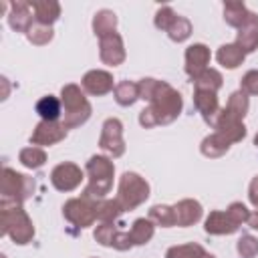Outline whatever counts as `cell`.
I'll return each mask as SVG.
<instances>
[{
  "instance_id": "15",
  "label": "cell",
  "mask_w": 258,
  "mask_h": 258,
  "mask_svg": "<svg viewBox=\"0 0 258 258\" xmlns=\"http://www.w3.org/2000/svg\"><path fill=\"white\" fill-rule=\"evenodd\" d=\"M236 44L244 50V52H252L258 48V16L254 12H250L248 20L238 28V38Z\"/></svg>"
},
{
  "instance_id": "2",
  "label": "cell",
  "mask_w": 258,
  "mask_h": 258,
  "mask_svg": "<svg viewBox=\"0 0 258 258\" xmlns=\"http://www.w3.org/2000/svg\"><path fill=\"white\" fill-rule=\"evenodd\" d=\"M0 224H2V234L10 236L16 244H28L34 236L32 220L18 202L12 200L0 202Z\"/></svg>"
},
{
  "instance_id": "40",
  "label": "cell",
  "mask_w": 258,
  "mask_h": 258,
  "mask_svg": "<svg viewBox=\"0 0 258 258\" xmlns=\"http://www.w3.org/2000/svg\"><path fill=\"white\" fill-rule=\"evenodd\" d=\"M240 91L246 95H258V71H248L242 77Z\"/></svg>"
},
{
  "instance_id": "39",
  "label": "cell",
  "mask_w": 258,
  "mask_h": 258,
  "mask_svg": "<svg viewBox=\"0 0 258 258\" xmlns=\"http://www.w3.org/2000/svg\"><path fill=\"white\" fill-rule=\"evenodd\" d=\"M175 16H177V14H175L169 6H161V8L157 10V14H155V26L167 32V30H169V26L173 24Z\"/></svg>"
},
{
  "instance_id": "30",
  "label": "cell",
  "mask_w": 258,
  "mask_h": 258,
  "mask_svg": "<svg viewBox=\"0 0 258 258\" xmlns=\"http://www.w3.org/2000/svg\"><path fill=\"white\" fill-rule=\"evenodd\" d=\"M149 220L161 228H171L175 226V212H173V206H153L149 210Z\"/></svg>"
},
{
  "instance_id": "17",
  "label": "cell",
  "mask_w": 258,
  "mask_h": 258,
  "mask_svg": "<svg viewBox=\"0 0 258 258\" xmlns=\"http://www.w3.org/2000/svg\"><path fill=\"white\" fill-rule=\"evenodd\" d=\"M8 22L18 32H28L32 26V6L30 2H14L10 4Z\"/></svg>"
},
{
  "instance_id": "25",
  "label": "cell",
  "mask_w": 258,
  "mask_h": 258,
  "mask_svg": "<svg viewBox=\"0 0 258 258\" xmlns=\"http://www.w3.org/2000/svg\"><path fill=\"white\" fill-rule=\"evenodd\" d=\"M194 87H196V91H212V93H216L222 87V75L216 69L208 67L204 73H200L194 79Z\"/></svg>"
},
{
  "instance_id": "21",
  "label": "cell",
  "mask_w": 258,
  "mask_h": 258,
  "mask_svg": "<svg viewBox=\"0 0 258 258\" xmlns=\"http://www.w3.org/2000/svg\"><path fill=\"white\" fill-rule=\"evenodd\" d=\"M244 56H246V52L234 42V44H222L220 48H218V54H216V58H218V62L222 64V67H226V69H236V67H240L242 62H244Z\"/></svg>"
},
{
  "instance_id": "44",
  "label": "cell",
  "mask_w": 258,
  "mask_h": 258,
  "mask_svg": "<svg viewBox=\"0 0 258 258\" xmlns=\"http://www.w3.org/2000/svg\"><path fill=\"white\" fill-rule=\"evenodd\" d=\"M254 143H256V145H258V133H256V137H254Z\"/></svg>"
},
{
  "instance_id": "43",
  "label": "cell",
  "mask_w": 258,
  "mask_h": 258,
  "mask_svg": "<svg viewBox=\"0 0 258 258\" xmlns=\"http://www.w3.org/2000/svg\"><path fill=\"white\" fill-rule=\"evenodd\" d=\"M200 258H214V256H212V254H208V252H204V254H202Z\"/></svg>"
},
{
  "instance_id": "27",
  "label": "cell",
  "mask_w": 258,
  "mask_h": 258,
  "mask_svg": "<svg viewBox=\"0 0 258 258\" xmlns=\"http://www.w3.org/2000/svg\"><path fill=\"white\" fill-rule=\"evenodd\" d=\"M129 236L133 240V244H147L153 238V222L149 218H139L133 222Z\"/></svg>"
},
{
  "instance_id": "34",
  "label": "cell",
  "mask_w": 258,
  "mask_h": 258,
  "mask_svg": "<svg viewBox=\"0 0 258 258\" xmlns=\"http://www.w3.org/2000/svg\"><path fill=\"white\" fill-rule=\"evenodd\" d=\"M167 34H169L171 40L183 42V40L189 38V34H191V22H189L187 18H183V16H175V20H173V24L169 26Z\"/></svg>"
},
{
  "instance_id": "41",
  "label": "cell",
  "mask_w": 258,
  "mask_h": 258,
  "mask_svg": "<svg viewBox=\"0 0 258 258\" xmlns=\"http://www.w3.org/2000/svg\"><path fill=\"white\" fill-rule=\"evenodd\" d=\"M248 198L252 202V206L258 210V175L250 181V187H248Z\"/></svg>"
},
{
  "instance_id": "38",
  "label": "cell",
  "mask_w": 258,
  "mask_h": 258,
  "mask_svg": "<svg viewBox=\"0 0 258 258\" xmlns=\"http://www.w3.org/2000/svg\"><path fill=\"white\" fill-rule=\"evenodd\" d=\"M238 254L242 258H254L258 254V240L254 236H242L238 240Z\"/></svg>"
},
{
  "instance_id": "3",
  "label": "cell",
  "mask_w": 258,
  "mask_h": 258,
  "mask_svg": "<svg viewBox=\"0 0 258 258\" xmlns=\"http://www.w3.org/2000/svg\"><path fill=\"white\" fill-rule=\"evenodd\" d=\"M87 173H89V183L83 191V198L93 202L105 200V196L111 191L113 185V173H115L113 161L105 155H93L87 161Z\"/></svg>"
},
{
  "instance_id": "14",
  "label": "cell",
  "mask_w": 258,
  "mask_h": 258,
  "mask_svg": "<svg viewBox=\"0 0 258 258\" xmlns=\"http://www.w3.org/2000/svg\"><path fill=\"white\" fill-rule=\"evenodd\" d=\"M83 89L95 97L107 95L109 91H113V75L107 71H99V69L89 71L83 77Z\"/></svg>"
},
{
  "instance_id": "35",
  "label": "cell",
  "mask_w": 258,
  "mask_h": 258,
  "mask_svg": "<svg viewBox=\"0 0 258 258\" xmlns=\"http://www.w3.org/2000/svg\"><path fill=\"white\" fill-rule=\"evenodd\" d=\"M26 36H28V40H30L32 44L42 46V44H48V42L52 40V28L46 26V24L36 22V24L30 26V30L26 32Z\"/></svg>"
},
{
  "instance_id": "42",
  "label": "cell",
  "mask_w": 258,
  "mask_h": 258,
  "mask_svg": "<svg viewBox=\"0 0 258 258\" xmlns=\"http://www.w3.org/2000/svg\"><path fill=\"white\" fill-rule=\"evenodd\" d=\"M248 224H250V228L258 230V210H256L254 214H250V220H248Z\"/></svg>"
},
{
  "instance_id": "5",
  "label": "cell",
  "mask_w": 258,
  "mask_h": 258,
  "mask_svg": "<svg viewBox=\"0 0 258 258\" xmlns=\"http://www.w3.org/2000/svg\"><path fill=\"white\" fill-rule=\"evenodd\" d=\"M147 198H149V183L141 175L133 171H125L119 179V189H117V202L121 204L123 212L135 210Z\"/></svg>"
},
{
  "instance_id": "33",
  "label": "cell",
  "mask_w": 258,
  "mask_h": 258,
  "mask_svg": "<svg viewBox=\"0 0 258 258\" xmlns=\"http://www.w3.org/2000/svg\"><path fill=\"white\" fill-rule=\"evenodd\" d=\"M206 250L200 244H181V246H171L165 254V258H200Z\"/></svg>"
},
{
  "instance_id": "37",
  "label": "cell",
  "mask_w": 258,
  "mask_h": 258,
  "mask_svg": "<svg viewBox=\"0 0 258 258\" xmlns=\"http://www.w3.org/2000/svg\"><path fill=\"white\" fill-rule=\"evenodd\" d=\"M226 214H228V218H230L236 226H242L244 222L250 220V210H248L242 202H234V204H230L228 210H226Z\"/></svg>"
},
{
  "instance_id": "8",
  "label": "cell",
  "mask_w": 258,
  "mask_h": 258,
  "mask_svg": "<svg viewBox=\"0 0 258 258\" xmlns=\"http://www.w3.org/2000/svg\"><path fill=\"white\" fill-rule=\"evenodd\" d=\"M99 147L109 153L111 157H119L125 153V141H123V125L119 119L111 117L103 123V131L99 137Z\"/></svg>"
},
{
  "instance_id": "10",
  "label": "cell",
  "mask_w": 258,
  "mask_h": 258,
  "mask_svg": "<svg viewBox=\"0 0 258 258\" xmlns=\"http://www.w3.org/2000/svg\"><path fill=\"white\" fill-rule=\"evenodd\" d=\"M67 137V127L56 121H40L30 135L32 145H54Z\"/></svg>"
},
{
  "instance_id": "7",
  "label": "cell",
  "mask_w": 258,
  "mask_h": 258,
  "mask_svg": "<svg viewBox=\"0 0 258 258\" xmlns=\"http://www.w3.org/2000/svg\"><path fill=\"white\" fill-rule=\"evenodd\" d=\"M62 214L64 218L79 226V228H87L97 220V212H95V202L87 200V198H73L62 206Z\"/></svg>"
},
{
  "instance_id": "28",
  "label": "cell",
  "mask_w": 258,
  "mask_h": 258,
  "mask_svg": "<svg viewBox=\"0 0 258 258\" xmlns=\"http://www.w3.org/2000/svg\"><path fill=\"white\" fill-rule=\"evenodd\" d=\"M36 113L42 117V121H56L60 117V101L52 95H46L36 103Z\"/></svg>"
},
{
  "instance_id": "23",
  "label": "cell",
  "mask_w": 258,
  "mask_h": 258,
  "mask_svg": "<svg viewBox=\"0 0 258 258\" xmlns=\"http://www.w3.org/2000/svg\"><path fill=\"white\" fill-rule=\"evenodd\" d=\"M115 26H117V16L111 10H99L93 18V30L99 38H105V36L113 34Z\"/></svg>"
},
{
  "instance_id": "18",
  "label": "cell",
  "mask_w": 258,
  "mask_h": 258,
  "mask_svg": "<svg viewBox=\"0 0 258 258\" xmlns=\"http://www.w3.org/2000/svg\"><path fill=\"white\" fill-rule=\"evenodd\" d=\"M175 226H191L202 218V206L196 200H181L173 206Z\"/></svg>"
},
{
  "instance_id": "24",
  "label": "cell",
  "mask_w": 258,
  "mask_h": 258,
  "mask_svg": "<svg viewBox=\"0 0 258 258\" xmlns=\"http://www.w3.org/2000/svg\"><path fill=\"white\" fill-rule=\"evenodd\" d=\"M250 16V10L242 4V2H226L224 4V20L234 26V28H240Z\"/></svg>"
},
{
  "instance_id": "36",
  "label": "cell",
  "mask_w": 258,
  "mask_h": 258,
  "mask_svg": "<svg viewBox=\"0 0 258 258\" xmlns=\"http://www.w3.org/2000/svg\"><path fill=\"white\" fill-rule=\"evenodd\" d=\"M117 234H119V230L115 228L113 222H101V226H97V230H95V240L103 246H113Z\"/></svg>"
},
{
  "instance_id": "1",
  "label": "cell",
  "mask_w": 258,
  "mask_h": 258,
  "mask_svg": "<svg viewBox=\"0 0 258 258\" xmlns=\"http://www.w3.org/2000/svg\"><path fill=\"white\" fill-rule=\"evenodd\" d=\"M147 103H149V107L143 109L141 115H139V123L145 129L171 123L181 113V105H183L181 95L163 81H157L155 91H153V95L149 97Z\"/></svg>"
},
{
  "instance_id": "19",
  "label": "cell",
  "mask_w": 258,
  "mask_h": 258,
  "mask_svg": "<svg viewBox=\"0 0 258 258\" xmlns=\"http://www.w3.org/2000/svg\"><path fill=\"white\" fill-rule=\"evenodd\" d=\"M204 230L208 234H216V236H224V234H234L238 230V226L228 218L226 212H210V216L206 218V224H204Z\"/></svg>"
},
{
  "instance_id": "12",
  "label": "cell",
  "mask_w": 258,
  "mask_h": 258,
  "mask_svg": "<svg viewBox=\"0 0 258 258\" xmlns=\"http://www.w3.org/2000/svg\"><path fill=\"white\" fill-rule=\"evenodd\" d=\"M99 54H101V60L109 67H117L125 60V46H123V38L113 32L105 38H101V44H99Z\"/></svg>"
},
{
  "instance_id": "9",
  "label": "cell",
  "mask_w": 258,
  "mask_h": 258,
  "mask_svg": "<svg viewBox=\"0 0 258 258\" xmlns=\"http://www.w3.org/2000/svg\"><path fill=\"white\" fill-rule=\"evenodd\" d=\"M50 181L58 191H73L75 187L81 185L83 181V169L71 161L58 163L52 171H50Z\"/></svg>"
},
{
  "instance_id": "20",
  "label": "cell",
  "mask_w": 258,
  "mask_h": 258,
  "mask_svg": "<svg viewBox=\"0 0 258 258\" xmlns=\"http://www.w3.org/2000/svg\"><path fill=\"white\" fill-rule=\"evenodd\" d=\"M30 6L34 10L36 22L46 24V26H50L60 16V4L54 2V0H32Z\"/></svg>"
},
{
  "instance_id": "26",
  "label": "cell",
  "mask_w": 258,
  "mask_h": 258,
  "mask_svg": "<svg viewBox=\"0 0 258 258\" xmlns=\"http://www.w3.org/2000/svg\"><path fill=\"white\" fill-rule=\"evenodd\" d=\"M113 91H115V101L123 107H129L139 99V87L137 83L131 81H121Z\"/></svg>"
},
{
  "instance_id": "32",
  "label": "cell",
  "mask_w": 258,
  "mask_h": 258,
  "mask_svg": "<svg viewBox=\"0 0 258 258\" xmlns=\"http://www.w3.org/2000/svg\"><path fill=\"white\" fill-rule=\"evenodd\" d=\"M226 111L232 113V115L238 117V119H244V115L248 113V97H246V93H242V91L232 93L230 99H228Z\"/></svg>"
},
{
  "instance_id": "4",
  "label": "cell",
  "mask_w": 258,
  "mask_h": 258,
  "mask_svg": "<svg viewBox=\"0 0 258 258\" xmlns=\"http://www.w3.org/2000/svg\"><path fill=\"white\" fill-rule=\"evenodd\" d=\"M60 103L64 105V121L67 129H75L83 125L91 117V105L85 99L79 85H64L60 91Z\"/></svg>"
},
{
  "instance_id": "22",
  "label": "cell",
  "mask_w": 258,
  "mask_h": 258,
  "mask_svg": "<svg viewBox=\"0 0 258 258\" xmlns=\"http://www.w3.org/2000/svg\"><path fill=\"white\" fill-rule=\"evenodd\" d=\"M200 149H202V153H204L206 157H222V155L230 149V141H228L224 135H220V133L216 131V133L208 135V137L202 141Z\"/></svg>"
},
{
  "instance_id": "11",
  "label": "cell",
  "mask_w": 258,
  "mask_h": 258,
  "mask_svg": "<svg viewBox=\"0 0 258 258\" xmlns=\"http://www.w3.org/2000/svg\"><path fill=\"white\" fill-rule=\"evenodd\" d=\"M216 131L220 135H224L230 143H236V141H242L246 137V127L242 123V119L234 117L232 113H228L226 109H222L218 113V119H216Z\"/></svg>"
},
{
  "instance_id": "6",
  "label": "cell",
  "mask_w": 258,
  "mask_h": 258,
  "mask_svg": "<svg viewBox=\"0 0 258 258\" xmlns=\"http://www.w3.org/2000/svg\"><path fill=\"white\" fill-rule=\"evenodd\" d=\"M32 189H34V181L28 175L18 173L10 167L2 169V200H12L22 204L32 194Z\"/></svg>"
},
{
  "instance_id": "29",
  "label": "cell",
  "mask_w": 258,
  "mask_h": 258,
  "mask_svg": "<svg viewBox=\"0 0 258 258\" xmlns=\"http://www.w3.org/2000/svg\"><path fill=\"white\" fill-rule=\"evenodd\" d=\"M95 212H97V220H101V222H113L123 212V208L117 202V198L115 200H97L95 202Z\"/></svg>"
},
{
  "instance_id": "31",
  "label": "cell",
  "mask_w": 258,
  "mask_h": 258,
  "mask_svg": "<svg viewBox=\"0 0 258 258\" xmlns=\"http://www.w3.org/2000/svg\"><path fill=\"white\" fill-rule=\"evenodd\" d=\"M18 159H20L22 165H26V167H30V169H38V167L44 165L46 153H44L40 147L32 145V147H24V149L18 153Z\"/></svg>"
},
{
  "instance_id": "16",
  "label": "cell",
  "mask_w": 258,
  "mask_h": 258,
  "mask_svg": "<svg viewBox=\"0 0 258 258\" xmlns=\"http://www.w3.org/2000/svg\"><path fill=\"white\" fill-rule=\"evenodd\" d=\"M194 103H196V109L202 113V117L208 123L214 125L216 119H218V113H220V105H218L216 93H212V91H196L194 93Z\"/></svg>"
},
{
  "instance_id": "13",
  "label": "cell",
  "mask_w": 258,
  "mask_h": 258,
  "mask_svg": "<svg viewBox=\"0 0 258 258\" xmlns=\"http://www.w3.org/2000/svg\"><path fill=\"white\" fill-rule=\"evenodd\" d=\"M210 62V48L202 42H196L191 46H187L185 50V73L196 79L200 73H204L208 69Z\"/></svg>"
}]
</instances>
